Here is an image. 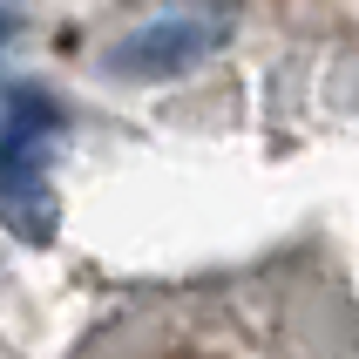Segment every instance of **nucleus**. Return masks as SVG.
Returning <instances> with one entry per match:
<instances>
[{
	"instance_id": "7ed1b4c3",
	"label": "nucleus",
	"mask_w": 359,
	"mask_h": 359,
	"mask_svg": "<svg viewBox=\"0 0 359 359\" xmlns=\"http://www.w3.org/2000/svg\"><path fill=\"white\" fill-rule=\"evenodd\" d=\"M14 34H20V7H7V0H0V48H7Z\"/></svg>"
},
{
	"instance_id": "f257e3e1",
	"label": "nucleus",
	"mask_w": 359,
	"mask_h": 359,
	"mask_svg": "<svg viewBox=\"0 0 359 359\" xmlns=\"http://www.w3.org/2000/svg\"><path fill=\"white\" fill-rule=\"evenodd\" d=\"M61 122H68V109L48 88L0 81V217L14 224L20 238H48V224H55L48 149H55Z\"/></svg>"
},
{
	"instance_id": "f03ea898",
	"label": "nucleus",
	"mask_w": 359,
	"mask_h": 359,
	"mask_svg": "<svg viewBox=\"0 0 359 359\" xmlns=\"http://www.w3.org/2000/svg\"><path fill=\"white\" fill-rule=\"evenodd\" d=\"M217 48H224V14H163L136 34H122L109 48V68L136 81H163V75H190Z\"/></svg>"
}]
</instances>
